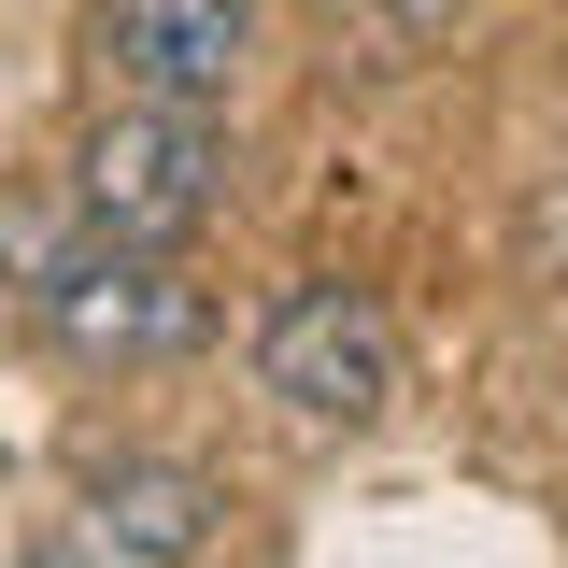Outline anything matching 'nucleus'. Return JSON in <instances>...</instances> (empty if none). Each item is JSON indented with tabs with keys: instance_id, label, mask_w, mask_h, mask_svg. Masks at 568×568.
I'll use <instances>...</instances> for the list:
<instances>
[{
	"instance_id": "obj_1",
	"label": "nucleus",
	"mask_w": 568,
	"mask_h": 568,
	"mask_svg": "<svg viewBox=\"0 0 568 568\" xmlns=\"http://www.w3.org/2000/svg\"><path fill=\"white\" fill-rule=\"evenodd\" d=\"M29 313H43V342H71L85 369H156V355L213 342V298L185 284V256H171V242H114V227H85L58 271L29 284Z\"/></svg>"
},
{
	"instance_id": "obj_2",
	"label": "nucleus",
	"mask_w": 568,
	"mask_h": 568,
	"mask_svg": "<svg viewBox=\"0 0 568 568\" xmlns=\"http://www.w3.org/2000/svg\"><path fill=\"white\" fill-rule=\"evenodd\" d=\"M71 200H85V227H114V242H185L227 200V129L185 114V100H114L85 129V156H71Z\"/></svg>"
},
{
	"instance_id": "obj_3",
	"label": "nucleus",
	"mask_w": 568,
	"mask_h": 568,
	"mask_svg": "<svg viewBox=\"0 0 568 568\" xmlns=\"http://www.w3.org/2000/svg\"><path fill=\"white\" fill-rule=\"evenodd\" d=\"M256 384H271L284 413H313V426H369L398 398V327H384V298H369V284H284L271 313H256Z\"/></svg>"
},
{
	"instance_id": "obj_4",
	"label": "nucleus",
	"mask_w": 568,
	"mask_h": 568,
	"mask_svg": "<svg viewBox=\"0 0 568 568\" xmlns=\"http://www.w3.org/2000/svg\"><path fill=\"white\" fill-rule=\"evenodd\" d=\"M242 43H256V0H100V58H114L129 100L213 114L227 71H242Z\"/></svg>"
},
{
	"instance_id": "obj_5",
	"label": "nucleus",
	"mask_w": 568,
	"mask_h": 568,
	"mask_svg": "<svg viewBox=\"0 0 568 568\" xmlns=\"http://www.w3.org/2000/svg\"><path fill=\"white\" fill-rule=\"evenodd\" d=\"M213 511H227V497H213L200 469H171V455H114V469H85V526H100L114 555H142V568H200Z\"/></svg>"
},
{
	"instance_id": "obj_6",
	"label": "nucleus",
	"mask_w": 568,
	"mask_h": 568,
	"mask_svg": "<svg viewBox=\"0 0 568 568\" xmlns=\"http://www.w3.org/2000/svg\"><path fill=\"white\" fill-rule=\"evenodd\" d=\"M29 568H142V555H114L100 526H43V540H29Z\"/></svg>"
},
{
	"instance_id": "obj_7",
	"label": "nucleus",
	"mask_w": 568,
	"mask_h": 568,
	"mask_svg": "<svg viewBox=\"0 0 568 568\" xmlns=\"http://www.w3.org/2000/svg\"><path fill=\"white\" fill-rule=\"evenodd\" d=\"M384 14H398V29H455L469 0H384Z\"/></svg>"
}]
</instances>
